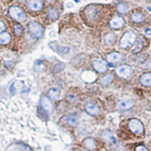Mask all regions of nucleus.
I'll return each instance as SVG.
<instances>
[{"instance_id":"obj_1","label":"nucleus","mask_w":151,"mask_h":151,"mask_svg":"<svg viewBox=\"0 0 151 151\" xmlns=\"http://www.w3.org/2000/svg\"><path fill=\"white\" fill-rule=\"evenodd\" d=\"M137 39V36L132 31H128L124 33L122 37L121 38L119 45L121 48H129L134 45Z\"/></svg>"},{"instance_id":"obj_2","label":"nucleus","mask_w":151,"mask_h":151,"mask_svg":"<svg viewBox=\"0 0 151 151\" xmlns=\"http://www.w3.org/2000/svg\"><path fill=\"white\" fill-rule=\"evenodd\" d=\"M29 32L31 34L33 35L34 37L36 38H42L44 36L45 33V30H44V27L42 26L41 24H40L37 22H31L29 23Z\"/></svg>"},{"instance_id":"obj_3","label":"nucleus","mask_w":151,"mask_h":151,"mask_svg":"<svg viewBox=\"0 0 151 151\" xmlns=\"http://www.w3.org/2000/svg\"><path fill=\"white\" fill-rule=\"evenodd\" d=\"M9 15L17 21H23L26 18V14L24 11L18 7H11L9 11Z\"/></svg>"},{"instance_id":"obj_4","label":"nucleus","mask_w":151,"mask_h":151,"mask_svg":"<svg viewBox=\"0 0 151 151\" xmlns=\"http://www.w3.org/2000/svg\"><path fill=\"white\" fill-rule=\"evenodd\" d=\"M129 129L135 134H141L144 132V125L142 122L137 119H132L129 121Z\"/></svg>"},{"instance_id":"obj_5","label":"nucleus","mask_w":151,"mask_h":151,"mask_svg":"<svg viewBox=\"0 0 151 151\" xmlns=\"http://www.w3.org/2000/svg\"><path fill=\"white\" fill-rule=\"evenodd\" d=\"M102 138L104 141H106L110 146L116 147L118 145V141L117 138L111 134V132L110 131H104L102 133Z\"/></svg>"},{"instance_id":"obj_6","label":"nucleus","mask_w":151,"mask_h":151,"mask_svg":"<svg viewBox=\"0 0 151 151\" xmlns=\"http://www.w3.org/2000/svg\"><path fill=\"white\" fill-rule=\"evenodd\" d=\"M40 104H41L42 107L45 111L48 112V113H52L54 111V104L48 98L45 96L42 97L40 99Z\"/></svg>"},{"instance_id":"obj_7","label":"nucleus","mask_w":151,"mask_h":151,"mask_svg":"<svg viewBox=\"0 0 151 151\" xmlns=\"http://www.w3.org/2000/svg\"><path fill=\"white\" fill-rule=\"evenodd\" d=\"M116 73L119 77L127 79L131 76L132 69L129 65H122L116 69Z\"/></svg>"},{"instance_id":"obj_8","label":"nucleus","mask_w":151,"mask_h":151,"mask_svg":"<svg viewBox=\"0 0 151 151\" xmlns=\"http://www.w3.org/2000/svg\"><path fill=\"white\" fill-rule=\"evenodd\" d=\"M93 66H94V69L96 70L98 72L103 73L105 72L107 69V64L105 60H104L103 59L98 58L95 59L93 61Z\"/></svg>"},{"instance_id":"obj_9","label":"nucleus","mask_w":151,"mask_h":151,"mask_svg":"<svg viewBox=\"0 0 151 151\" xmlns=\"http://www.w3.org/2000/svg\"><path fill=\"white\" fill-rule=\"evenodd\" d=\"M124 24H125V21H124L123 18L119 16L113 17L110 23V27L113 29H120L124 26Z\"/></svg>"},{"instance_id":"obj_10","label":"nucleus","mask_w":151,"mask_h":151,"mask_svg":"<svg viewBox=\"0 0 151 151\" xmlns=\"http://www.w3.org/2000/svg\"><path fill=\"white\" fill-rule=\"evenodd\" d=\"M122 59V55L119 52H113V53L109 54L106 56V60H108V62L114 64V63H117V62L121 61Z\"/></svg>"},{"instance_id":"obj_11","label":"nucleus","mask_w":151,"mask_h":151,"mask_svg":"<svg viewBox=\"0 0 151 151\" xmlns=\"http://www.w3.org/2000/svg\"><path fill=\"white\" fill-rule=\"evenodd\" d=\"M134 106V101L132 100H123L118 103L119 108L122 110H129Z\"/></svg>"},{"instance_id":"obj_12","label":"nucleus","mask_w":151,"mask_h":151,"mask_svg":"<svg viewBox=\"0 0 151 151\" xmlns=\"http://www.w3.org/2000/svg\"><path fill=\"white\" fill-rule=\"evenodd\" d=\"M86 111L87 112L88 114L91 116H95L97 115L98 113H99V108L98 106H96L94 104L91 103H88L86 105Z\"/></svg>"},{"instance_id":"obj_13","label":"nucleus","mask_w":151,"mask_h":151,"mask_svg":"<svg viewBox=\"0 0 151 151\" xmlns=\"http://www.w3.org/2000/svg\"><path fill=\"white\" fill-rule=\"evenodd\" d=\"M63 120L66 123L72 125V126H76L78 124V116H77L73 115V114H71V115L64 117Z\"/></svg>"},{"instance_id":"obj_14","label":"nucleus","mask_w":151,"mask_h":151,"mask_svg":"<svg viewBox=\"0 0 151 151\" xmlns=\"http://www.w3.org/2000/svg\"><path fill=\"white\" fill-rule=\"evenodd\" d=\"M31 148L27 145L23 144H15L11 145L7 148V150H31Z\"/></svg>"},{"instance_id":"obj_15","label":"nucleus","mask_w":151,"mask_h":151,"mask_svg":"<svg viewBox=\"0 0 151 151\" xmlns=\"http://www.w3.org/2000/svg\"><path fill=\"white\" fill-rule=\"evenodd\" d=\"M141 84L147 87H150L151 86V73H147L143 74L140 78Z\"/></svg>"},{"instance_id":"obj_16","label":"nucleus","mask_w":151,"mask_h":151,"mask_svg":"<svg viewBox=\"0 0 151 151\" xmlns=\"http://www.w3.org/2000/svg\"><path fill=\"white\" fill-rule=\"evenodd\" d=\"M28 5L31 10L39 11L42 8V2L41 0H31Z\"/></svg>"},{"instance_id":"obj_17","label":"nucleus","mask_w":151,"mask_h":151,"mask_svg":"<svg viewBox=\"0 0 151 151\" xmlns=\"http://www.w3.org/2000/svg\"><path fill=\"white\" fill-rule=\"evenodd\" d=\"M83 145L85 146V147L88 150H94L96 148V142L91 137L86 138L83 141Z\"/></svg>"},{"instance_id":"obj_18","label":"nucleus","mask_w":151,"mask_h":151,"mask_svg":"<svg viewBox=\"0 0 151 151\" xmlns=\"http://www.w3.org/2000/svg\"><path fill=\"white\" fill-rule=\"evenodd\" d=\"M82 77H83V80L86 81V82H93L96 79V75L91 71H86V72L83 73Z\"/></svg>"},{"instance_id":"obj_19","label":"nucleus","mask_w":151,"mask_h":151,"mask_svg":"<svg viewBox=\"0 0 151 151\" xmlns=\"http://www.w3.org/2000/svg\"><path fill=\"white\" fill-rule=\"evenodd\" d=\"M113 79V74H106L104 76L102 77V79H101V83L102 86H106L110 85L112 83V81Z\"/></svg>"},{"instance_id":"obj_20","label":"nucleus","mask_w":151,"mask_h":151,"mask_svg":"<svg viewBox=\"0 0 151 151\" xmlns=\"http://www.w3.org/2000/svg\"><path fill=\"white\" fill-rule=\"evenodd\" d=\"M11 36L8 33H3L0 34V44L5 45L10 42Z\"/></svg>"},{"instance_id":"obj_21","label":"nucleus","mask_w":151,"mask_h":151,"mask_svg":"<svg viewBox=\"0 0 151 151\" xmlns=\"http://www.w3.org/2000/svg\"><path fill=\"white\" fill-rule=\"evenodd\" d=\"M48 95L50 98L52 99H58L59 97V91L58 90L55 88H52L48 91Z\"/></svg>"},{"instance_id":"obj_22","label":"nucleus","mask_w":151,"mask_h":151,"mask_svg":"<svg viewBox=\"0 0 151 151\" xmlns=\"http://www.w3.org/2000/svg\"><path fill=\"white\" fill-rule=\"evenodd\" d=\"M132 21H134L135 23H141L144 21V16H143L142 14L141 13H134V14L132 15Z\"/></svg>"},{"instance_id":"obj_23","label":"nucleus","mask_w":151,"mask_h":151,"mask_svg":"<svg viewBox=\"0 0 151 151\" xmlns=\"http://www.w3.org/2000/svg\"><path fill=\"white\" fill-rule=\"evenodd\" d=\"M34 70L37 72H43L45 70V65L41 61H36L34 64Z\"/></svg>"},{"instance_id":"obj_24","label":"nucleus","mask_w":151,"mask_h":151,"mask_svg":"<svg viewBox=\"0 0 151 151\" xmlns=\"http://www.w3.org/2000/svg\"><path fill=\"white\" fill-rule=\"evenodd\" d=\"M117 10L121 14H125L129 11V6L125 3H119L117 5Z\"/></svg>"},{"instance_id":"obj_25","label":"nucleus","mask_w":151,"mask_h":151,"mask_svg":"<svg viewBox=\"0 0 151 151\" xmlns=\"http://www.w3.org/2000/svg\"><path fill=\"white\" fill-rule=\"evenodd\" d=\"M48 17L52 20H56L58 17V11L55 9H51L48 12Z\"/></svg>"},{"instance_id":"obj_26","label":"nucleus","mask_w":151,"mask_h":151,"mask_svg":"<svg viewBox=\"0 0 151 151\" xmlns=\"http://www.w3.org/2000/svg\"><path fill=\"white\" fill-rule=\"evenodd\" d=\"M114 39H115L114 35L112 34V33H109V34L105 36V40H106V42L107 43H112L114 41Z\"/></svg>"},{"instance_id":"obj_27","label":"nucleus","mask_w":151,"mask_h":151,"mask_svg":"<svg viewBox=\"0 0 151 151\" xmlns=\"http://www.w3.org/2000/svg\"><path fill=\"white\" fill-rule=\"evenodd\" d=\"M14 31L17 35H21L23 32V28L21 25H17L14 27Z\"/></svg>"},{"instance_id":"obj_28","label":"nucleus","mask_w":151,"mask_h":151,"mask_svg":"<svg viewBox=\"0 0 151 151\" xmlns=\"http://www.w3.org/2000/svg\"><path fill=\"white\" fill-rule=\"evenodd\" d=\"M135 150L137 151H147L148 150L147 148L146 147L143 146V145H140V146L137 147Z\"/></svg>"},{"instance_id":"obj_29","label":"nucleus","mask_w":151,"mask_h":151,"mask_svg":"<svg viewBox=\"0 0 151 151\" xmlns=\"http://www.w3.org/2000/svg\"><path fill=\"white\" fill-rule=\"evenodd\" d=\"M5 24H4L3 22H2V21H0V33L3 32V31L5 30Z\"/></svg>"},{"instance_id":"obj_30","label":"nucleus","mask_w":151,"mask_h":151,"mask_svg":"<svg viewBox=\"0 0 151 151\" xmlns=\"http://www.w3.org/2000/svg\"><path fill=\"white\" fill-rule=\"evenodd\" d=\"M145 33L147 35H151V29L147 28V29H145Z\"/></svg>"},{"instance_id":"obj_31","label":"nucleus","mask_w":151,"mask_h":151,"mask_svg":"<svg viewBox=\"0 0 151 151\" xmlns=\"http://www.w3.org/2000/svg\"><path fill=\"white\" fill-rule=\"evenodd\" d=\"M148 9H149V10H150V11H151V7H148Z\"/></svg>"},{"instance_id":"obj_32","label":"nucleus","mask_w":151,"mask_h":151,"mask_svg":"<svg viewBox=\"0 0 151 151\" xmlns=\"http://www.w3.org/2000/svg\"><path fill=\"white\" fill-rule=\"evenodd\" d=\"M48 2H51V1H52V0H47Z\"/></svg>"}]
</instances>
